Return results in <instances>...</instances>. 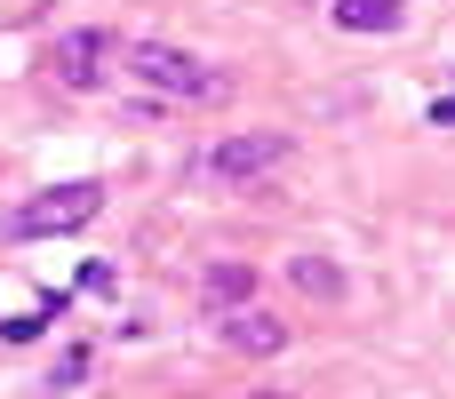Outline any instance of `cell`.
Returning a JSON list of instances; mask_svg holds the SVG:
<instances>
[{
    "mask_svg": "<svg viewBox=\"0 0 455 399\" xmlns=\"http://www.w3.org/2000/svg\"><path fill=\"white\" fill-rule=\"evenodd\" d=\"M280 160H288V136H280V128H248V136H224L200 168H208L216 184H256V176L280 168Z\"/></svg>",
    "mask_w": 455,
    "mask_h": 399,
    "instance_id": "cell-4",
    "label": "cell"
},
{
    "mask_svg": "<svg viewBox=\"0 0 455 399\" xmlns=\"http://www.w3.org/2000/svg\"><path fill=\"white\" fill-rule=\"evenodd\" d=\"M288 280H296L304 296H328V304L344 296V272H336L328 256H296V264H288Z\"/></svg>",
    "mask_w": 455,
    "mask_h": 399,
    "instance_id": "cell-8",
    "label": "cell"
},
{
    "mask_svg": "<svg viewBox=\"0 0 455 399\" xmlns=\"http://www.w3.org/2000/svg\"><path fill=\"white\" fill-rule=\"evenodd\" d=\"M80 376H88V352H64V360H56V368H48V384H56V392H72V384H80Z\"/></svg>",
    "mask_w": 455,
    "mask_h": 399,
    "instance_id": "cell-9",
    "label": "cell"
},
{
    "mask_svg": "<svg viewBox=\"0 0 455 399\" xmlns=\"http://www.w3.org/2000/svg\"><path fill=\"white\" fill-rule=\"evenodd\" d=\"M120 56H128V40L104 32V24H88V32H56L48 72H56V88H104V72H112Z\"/></svg>",
    "mask_w": 455,
    "mask_h": 399,
    "instance_id": "cell-2",
    "label": "cell"
},
{
    "mask_svg": "<svg viewBox=\"0 0 455 399\" xmlns=\"http://www.w3.org/2000/svg\"><path fill=\"white\" fill-rule=\"evenodd\" d=\"M400 0H336V24L344 32H400Z\"/></svg>",
    "mask_w": 455,
    "mask_h": 399,
    "instance_id": "cell-7",
    "label": "cell"
},
{
    "mask_svg": "<svg viewBox=\"0 0 455 399\" xmlns=\"http://www.w3.org/2000/svg\"><path fill=\"white\" fill-rule=\"evenodd\" d=\"M432 120H440V128H455V96H440V104H432Z\"/></svg>",
    "mask_w": 455,
    "mask_h": 399,
    "instance_id": "cell-10",
    "label": "cell"
},
{
    "mask_svg": "<svg viewBox=\"0 0 455 399\" xmlns=\"http://www.w3.org/2000/svg\"><path fill=\"white\" fill-rule=\"evenodd\" d=\"M120 64H128L144 88L184 96V104H224V96H232V72H224V64H208V56H192V48H168V40H128Z\"/></svg>",
    "mask_w": 455,
    "mask_h": 399,
    "instance_id": "cell-1",
    "label": "cell"
},
{
    "mask_svg": "<svg viewBox=\"0 0 455 399\" xmlns=\"http://www.w3.org/2000/svg\"><path fill=\"white\" fill-rule=\"evenodd\" d=\"M216 336H224L232 352H256V360H264V352H280V344H288V320H272V312H232Z\"/></svg>",
    "mask_w": 455,
    "mask_h": 399,
    "instance_id": "cell-6",
    "label": "cell"
},
{
    "mask_svg": "<svg viewBox=\"0 0 455 399\" xmlns=\"http://www.w3.org/2000/svg\"><path fill=\"white\" fill-rule=\"evenodd\" d=\"M256 399H280V392H256Z\"/></svg>",
    "mask_w": 455,
    "mask_h": 399,
    "instance_id": "cell-11",
    "label": "cell"
},
{
    "mask_svg": "<svg viewBox=\"0 0 455 399\" xmlns=\"http://www.w3.org/2000/svg\"><path fill=\"white\" fill-rule=\"evenodd\" d=\"M104 208V184L96 176H80V184H56V192H32L16 216H8V232H24V240H40V232H80L88 216Z\"/></svg>",
    "mask_w": 455,
    "mask_h": 399,
    "instance_id": "cell-3",
    "label": "cell"
},
{
    "mask_svg": "<svg viewBox=\"0 0 455 399\" xmlns=\"http://www.w3.org/2000/svg\"><path fill=\"white\" fill-rule=\"evenodd\" d=\"M248 296H256V272H248V264H208V280H200V304H208L216 320L248 312Z\"/></svg>",
    "mask_w": 455,
    "mask_h": 399,
    "instance_id": "cell-5",
    "label": "cell"
}]
</instances>
